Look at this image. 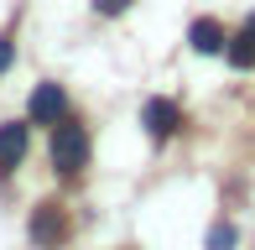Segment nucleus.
<instances>
[{"label": "nucleus", "mask_w": 255, "mask_h": 250, "mask_svg": "<svg viewBox=\"0 0 255 250\" xmlns=\"http://www.w3.org/2000/svg\"><path fill=\"white\" fill-rule=\"evenodd\" d=\"M229 245H235V224H229V219H219L214 230H208V250H229Z\"/></svg>", "instance_id": "obj_8"}, {"label": "nucleus", "mask_w": 255, "mask_h": 250, "mask_svg": "<svg viewBox=\"0 0 255 250\" xmlns=\"http://www.w3.org/2000/svg\"><path fill=\"white\" fill-rule=\"evenodd\" d=\"M31 240L42 250H57L68 240V214L57 209V203H37V209H31Z\"/></svg>", "instance_id": "obj_2"}, {"label": "nucleus", "mask_w": 255, "mask_h": 250, "mask_svg": "<svg viewBox=\"0 0 255 250\" xmlns=\"http://www.w3.org/2000/svg\"><path fill=\"white\" fill-rule=\"evenodd\" d=\"M125 5H130V0H94V10H99V16H120Z\"/></svg>", "instance_id": "obj_9"}, {"label": "nucleus", "mask_w": 255, "mask_h": 250, "mask_svg": "<svg viewBox=\"0 0 255 250\" xmlns=\"http://www.w3.org/2000/svg\"><path fill=\"white\" fill-rule=\"evenodd\" d=\"M26 115L37 120V125H57V120L68 115V94H63L57 84H37V89H31V105H26Z\"/></svg>", "instance_id": "obj_3"}, {"label": "nucleus", "mask_w": 255, "mask_h": 250, "mask_svg": "<svg viewBox=\"0 0 255 250\" xmlns=\"http://www.w3.org/2000/svg\"><path fill=\"white\" fill-rule=\"evenodd\" d=\"M10 58H16V42H10V37H0V73L10 68Z\"/></svg>", "instance_id": "obj_10"}, {"label": "nucleus", "mask_w": 255, "mask_h": 250, "mask_svg": "<svg viewBox=\"0 0 255 250\" xmlns=\"http://www.w3.org/2000/svg\"><path fill=\"white\" fill-rule=\"evenodd\" d=\"M47 156H52V167L57 172H84V162H89V135H84V125H73V120H63V125H52V146H47Z\"/></svg>", "instance_id": "obj_1"}, {"label": "nucleus", "mask_w": 255, "mask_h": 250, "mask_svg": "<svg viewBox=\"0 0 255 250\" xmlns=\"http://www.w3.org/2000/svg\"><path fill=\"white\" fill-rule=\"evenodd\" d=\"M141 120H146V130H151L156 141H167V135L182 125V110L172 105V99H146V115Z\"/></svg>", "instance_id": "obj_4"}, {"label": "nucleus", "mask_w": 255, "mask_h": 250, "mask_svg": "<svg viewBox=\"0 0 255 250\" xmlns=\"http://www.w3.org/2000/svg\"><path fill=\"white\" fill-rule=\"evenodd\" d=\"M21 156H26V125L5 120L0 125V177H5L10 167H21Z\"/></svg>", "instance_id": "obj_5"}, {"label": "nucleus", "mask_w": 255, "mask_h": 250, "mask_svg": "<svg viewBox=\"0 0 255 250\" xmlns=\"http://www.w3.org/2000/svg\"><path fill=\"white\" fill-rule=\"evenodd\" d=\"M188 42L198 52H224V26H219L214 16H198L193 21V31H188Z\"/></svg>", "instance_id": "obj_7"}, {"label": "nucleus", "mask_w": 255, "mask_h": 250, "mask_svg": "<svg viewBox=\"0 0 255 250\" xmlns=\"http://www.w3.org/2000/svg\"><path fill=\"white\" fill-rule=\"evenodd\" d=\"M224 58L235 68H255V16L235 31V37H224Z\"/></svg>", "instance_id": "obj_6"}]
</instances>
